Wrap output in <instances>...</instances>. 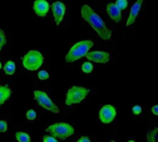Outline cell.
<instances>
[{
  "label": "cell",
  "instance_id": "obj_1",
  "mask_svg": "<svg viewBox=\"0 0 158 142\" xmlns=\"http://www.w3.org/2000/svg\"><path fill=\"white\" fill-rule=\"evenodd\" d=\"M81 15L90 26L96 31L98 35L103 40H109L112 36V31L107 28L104 21L89 6L83 5L81 8Z\"/></svg>",
  "mask_w": 158,
  "mask_h": 142
},
{
  "label": "cell",
  "instance_id": "obj_2",
  "mask_svg": "<svg viewBox=\"0 0 158 142\" xmlns=\"http://www.w3.org/2000/svg\"><path fill=\"white\" fill-rule=\"evenodd\" d=\"M93 46L94 43L90 40H83L75 43L67 53L65 57V61L68 63H72L75 60L82 59L83 57H86V55L89 52L90 48Z\"/></svg>",
  "mask_w": 158,
  "mask_h": 142
},
{
  "label": "cell",
  "instance_id": "obj_3",
  "mask_svg": "<svg viewBox=\"0 0 158 142\" xmlns=\"http://www.w3.org/2000/svg\"><path fill=\"white\" fill-rule=\"evenodd\" d=\"M46 132L55 138L64 140L74 134V128L67 123H56L48 126L46 128Z\"/></svg>",
  "mask_w": 158,
  "mask_h": 142
},
{
  "label": "cell",
  "instance_id": "obj_4",
  "mask_svg": "<svg viewBox=\"0 0 158 142\" xmlns=\"http://www.w3.org/2000/svg\"><path fill=\"white\" fill-rule=\"evenodd\" d=\"M89 92H90V90L89 88H86L83 87L73 86L68 90V92L66 94L65 104L67 106H72L73 104L80 103L82 100H84L87 98V96L89 94Z\"/></svg>",
  "mask_w": 158,
  "mask_h": 142
},
{
  "label": "cell",
  "instance_id": "obj_5",
  "mask_svg": "<svg viewBox=\"0 0 158 142\" xmlns=\"http://www.w3.org/2000/svg\"><path fill=\"white\" fill-rule=\"evenodd\" d=\"M43 63L44 57L37 50H30L23 58V65L28 71H37Z\"/></svg>",
  "mask_w": 158,
  "mask_h": 142
},
{
  "label": "cell",
  "instance_id": "obj_6",
  "mask_svg": "<svg viewBox=\"0 0 158 142\" xmlns=\"http://www.w3.org/2000/svg\"><path fill=\"white\" fill-rule=\"evenodd\" d=\"M34 99L37 102V104L45 110H48L53 113H60L59 107L49 99L46 92L41 90H35L34 92Z\"/></svg>",
  "mask_w": 158,
  "mask_h": 142
},
{
  "label": "cell",
  "instance_id": "obj_7",
  "mask_svg": "<svg viewBox=\"0 0 158 142\" xmlns=\"http://www.w3.org/2000/svg\"><path fill=\"white\" fill-rule=\"evenodd\" d=\"M116 116V110L113 105H104L100 110L99 118L102 123L103 124H110L112 123Z\"/></svg>",
  "mask_w": 158,
  "mask_h": 142
},
{
  "label": "cell",
  "instance_id": "obj_8",
  "mask_svg": "<svg viewBox=\"0 0 158 142\" xmlns=\"http://www.w3.org/2000/svg\"><path fill=\"white\" fill-rule=\"evenodd\" d=\"M51 10H52L56 25H60L65 15V10H66L65 5L60 1H56L51 5Z\"/></svg>",
  "mask_w": 158,
  "mask_h": 142
},
{
  "label": "cell",
  "instance_id": "obj_9",
  "mask_svg": "<svg viewBox=\"0 0 158 142\" xmlns=\"http://www.w3.org/2000/svg\"><path fill=\"white\" fill-rule=\"evenodd\" d=\"M90 61L97 63H107L110 60V53L106 51H91L86 55Z\"/></svg>",
  "mask_w": 158,
  "mask_h": 142
},
{
  "label": "cell",
  "instance_id": "obj_10",
  "mask_svg": "<svg viewBox=\"0 0 158 142\" xmlns=\"http://www.w3.org/2000/svg\"><path fill=\"white\" fill-rule=\"evenodd\" d=\"M33 9L38 17H46L49 10V4L46 0H35Z\"/></svg>",
  "mask_w": 158,
  "mask_h": 142
},
{
  "label": "cell",
  "instance_id": "obj_11",
  "mask_svg": "<svg viewBox=\"0 0 158 142\" xmlns=\"http://www.w3.org/2000/svg\"><path fill=\"white\" fill-rule=\"evenodd\" d=\"M142 3H143V0H137V1L134 3V5L131 7L129 16H128L127 22L126 23L127 26H130L135 22V21H136V19H137V17H138V15H139V11L141 10Z\"/></svg>",
  "mask_w": 158,
  "mask_h": 142
},
{
  "label": "cell",
  "instance_id": "obj_12",
  "mask_svg": "<svg viewBox=\"0 0 158 142\" xmlns=\"http://www.w3.org/2000/svg\"><path fill=\"white\" fill-rule=\"evenodd\" d=\"M106 12L111 18L112 21L114 22H120L122 20V13L121 10L115 6L114 3H109L106 6Z\"/></svg>",
  "mask_w": 158,
  "mask_h": 142
},
{
  "label": "cell",
  "instance_id": "obj_13",
  "mask_svg": "<svg viewBox=\"0 0 158 142\" xmlns=\"http://www.w3.org/2000/svg\"><path fill=\"white\" fill-rule=\"evenodd\" d=\"M11 93H12V91L9 87V86L0 85V107H1L7 100L10 99Z\"/></svg>",
  "mask_w": 158,
  "mask_h": 142
},
{
  "label": "cell",
  "instance_id": "obj_14",
  "mask_svg": "<svg viewBox=\"0 0 158 142\" xmlns=\"http://www.w3.org/2000/svg\"><path fill=\"white\" fill-rule=\"evenodd\" d=\"M4 72L8 75H13L16 72V64L13 60H9L4 65Z\"/></svg>",
  "mask_w": 158,
  "mask_h": 142
},
{
  "label": "cell",
  "instance_id": "obj_15",
  "mask_svg": "<svg viewBox=\"0 0 158 142\" xmlns=\"http://www.w3.org/2000/svg\"><path fill=\"white\" fill-rule=\"evenodd\" d=\"M147 142H158V126L147 132Z\"/></svg>",
  "mask_w": 158,
  "mask_h": 142
},
{
  "label": "cell",
  "instance_id": "obj_16",
  "mask_svg": "<svg viewBox=\"0 0 158 142\" xmlns=\"http://www.w3.org/2000/svg\"><path fill=\"white\" fill-rule=\"evenodd\" d=\"M16 139L18 142H31V137L27 133L24 132H16Z\"/></svg>",
  "mask_w": 158,
  "mask_h": 142
},
{
  "label": "cell",
  "instance_id": "obj_17",
  "mask_svg": "<svg viewBox=\"0 0 158 142\" xmlns=\"http://www.w3.org/2000/svg\"><path fill=\"white\" fill-rule=\"evenodd\" d=\"M82 71H83V73H85L87 75L90 74L93 71V64L90 61L84 62L83 65H82Z\"/></svg>",
  "mask_w": 158,
  "mask_h": 142
},
{
  "label": "cell",
  "instance_id": "obj_18",
  "mask_svg": "<svg viewBox=\"0 0 158 142\" xmlns=\"http://www.w3.org/2000/svg\"><path fill=\"white\" fill-rule=\"evenodd\" d=\"M114 4L122 11V10H126L127 8L128 1H127V0H116V2Z\"/></svg>",
  "mask_w": 158,
  "mask_h": 142
},
{
  "label": "cell",
  "instance_id": "obj_19",
  "mask_svg": "<svg viewBox=\"0 0 158 142\" xmlns=\"http://www.w3.org/2000/svg\"><path fill=\"white\" fill-rule=\"evenodd\" d=\"M7 44V37L3 30L0 29V52H1L3 47Z\"/></svg>",
  "mask_w": 158,
  "mask_h": 142
},
{
  "label": "cell",
  "instance_id": "obj_20",
  "mask_svg": "<svg viewBox=\"0 0 158 142\" xmlns=\"http://www.w3.org/2000/svg\"><path fill=\"white\" fill-rule=\"evenodd\" d=\"M37 75H38V78H39L40 80H47V79H48V77H49L48 73L47 72V71H45V70L39 71L38 74H37Z\"/></svg>",
  "mask_w": 158,
  "mask_h": 142
},
{
  "label": "cell",
  "instance_id": "obj_21",
  "mask_svg": "<svg viewBox=\"0 0 158 142\" xmlns=\"http://www.w3.org/2000/svg\"><path fill=\"white\" fill-rule=\"evenodd\" d=\"M26 117H27L28 120H31V121L35 120L36 118V112H35V110H29V111H27Z\"/></svg>",
  "mask_w": 158,
  "mask_h": 142
},
{
  "label": "cell",
  "instance_id": "obj_22",
  "mask_svg": "<svg viewBox=\"0 0 158 142\" xmlns=\"http://www.w3.org/2000/svg\"><path fill=\"white\" fill-rule=\"evenodd\" d=\"M8 130V123L4 120H0V133H5Z\"/></svg>",
  "mask_w": 158,
  "mask_h": 142
},
{
  "label": "cell",
  "instance_id": "obj_23",
  "mask_svg": "<svg viewBox=\"0 0 158 142\" xmlns=\"http://www.w3.org/2000/svg\"><path fill=\"white\" fill-rule=\"evenodd\" d=\"M43 142H59V140L51 136L45 135L43 136Z\"/></svg>",
  "mask_w": 158,
  "mask_h": 142
},
{
  "label": "cell",
  "instance_id": "obj_24",
  "mask_svg": "<svg viewBox=\"0 0 158 142\" xmlns=\"http://www.w3.org/2000/svg\"><path fill=\"white\" fill-rule=\"evenodd\" d=\"M141 112H142V109H141V107H140V106H139V105H135V106L132 108V112H133L135 115H139V114H140V113H141Z\"/></svg>",
  "mask_w": 158,
  "mask_h": 142
},
{
  "label": "cell",
  "instance_id": "obj_25",
  "mask_svg": "<svg viewBox=\"0 0 158 142\" xmlns=\"http://www.w3.org/2000/svg\"><path fill=\"white\" fill-rule=\"evenodd\" d=\"M76 142H91L89 136H81L80 138H78Z\"/></svg>",
  "mask_w": 158,
  "mask_h": 142
},
{
  "label": "cell",
  "instance_id": "obj_26",
  "mask_svg": "<svg viewBox=\"0 0 158 142\" xmlns=\"http://www.w3.org/2000/svg\"><path fill=\"white\" fill-rule=\"evenodd\" d=\"M152 112L154 115L158 116V105H154V106L152 107Z\"/></svg>",
  "mask_w": 158,
  "mask_h": 142
},
{
  "label": "cell",
  "instance_id": "obj_27",
  "mask_svg": "<svg viewBox=\"0 0 158 142\" xmlns=\"http://www.w3.org/2000/svg\"><path fill=\"white\" fill-rule=\"evenodd\" d=\"M1 68H2V64H1V62H0V70H1Z\"/></svg>",
  "mask_w": 158,
  "mask_h": 142
},
{
  "label": "cell",
  "instance_id": "obj_28",
  "mask_svg": "<svg viewBox=\"0 0 158 142\" xmlns=\"http://www.w3.org/2000/svg\"><path fill=\"white\" fill-rule=\"evenodd\" d=\"M128 142H135V141H134V140H129Z\"/></svg>",
  "mask_w": 158,
  "mask_h": 142
},
{
  "label": "cell",
  "instance_id": "obj_29",
  "mask_svg": "<svg viewBox=\"0 0 158 142\" xmlns=\"http://www.w3.org/2000/svg\"><path fill=\"white\" fill-rule=\"evenodd\" d=\"M111 142H116V141H114V140H112Z\"/></svg>",
  "mask_w": 158,
  "mask_h": 142
}]
</instances>
